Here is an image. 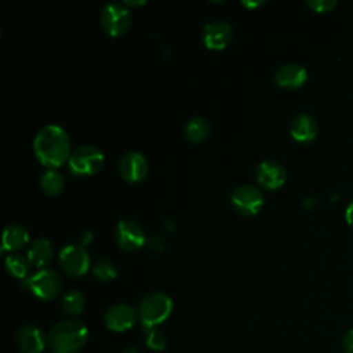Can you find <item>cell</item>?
<instances>
[{
  "label": "cell",
  "mask_w": 353,
  "mask_h": 353,
  "mask_svg": "<svg viewBox=\"0 0 353 353\" xmlns=\"http://www.w3.org/2000/svg\"><path fill=\"white\" fill-rule=\"evenodd\" d=\"M21 285L29 290L39 299L50 301L59 294L62 288V280L55 270L41 269L32 276L23 279Z\"/></svg>",
  "instance_id": "5b68a950"
},
{
  "label": "cell",
  "mask_w": 353,
  "mask_h": 353,
  "mask_svg": "<svg viewBox=\"0 0 353 353\" xmlns=\"http://www.w3.org/2000/svg\"><path fill=\"white\" fill-rule=\"evenodd\" d=\"M273 79L277 85L288 90H295L305 84L307 79V72L299 63H284L276 69Z\"/></svg>",
  "instance_id": "4fadbf2b"
},
{
  "label": "cell",
  "mask_w": 353,
  "mask_h": 353,
  "mask_svg": "<svg viewBox=\"0 0 353 353\" xmlns=\"http://www.w3.org/2000/svg\"><path fill=\"white\" fill-rule=\"evenodd\" d=\"M41 189L47 194H58L63 189V176L55 168H48L40 178Z\"/></svg>",
  "instance_id": "44dd1931"
},
{
  "label": "cell",
  "mask_w": 353,
  "mask_h": 353,
  "mask_svg": "<svg viewBox=\"0 0 353 353\" xmlns=\"http://www.w3.org/2000/svg\"><path fill=\"white\" fill-rule=\"evenodd\" d=\"M127 4H132V6H139V4H143L145 3V0H142V1H125Z\"/></svg>",
  "instance_id": "4dcf8cb0"
},
{
  "label": "cell",
  "mask_w": 353,
  "mask_h": 353,
  "mask_svg": "<svg viewBox=\"0 0 353 353\" xmlns=\"http://www.w3.org/2000/svg\"><path fill=\"white\" fill-rule=\"evenodd\" d=\"M123 353H141V352L137 350V349H134V347H127V349L123 350Z\"/></svg>",
  "instance_id": "f546056e"
},
{
  "label": "cell",
  "mask_w": 353,
  "mask_h": 353,
  "mask_svg": "<svg viewBox=\"0 0 353 353\" xmlns=\"http://www.w3.org/2000/svg\"><path fill=\"white\" fill-rule=\"evenodd\" d=\"M230 201L237 212L251 216L259 212L263 205L262 192L252 185H241L236 188L230 196Z\"/></svg>",
  "instance_id": "52a82bcc"
},
{
  "label": "cell",
  "mask_w": 353,
  "mask_h": 353,
  "mask_svg": "<svg viewBox=\"0 0 353 353\" xmlns=\"http://www.w3.org/2000/svg\"><path fill=\"white\" fill-rule=\"evenodd\" d=\"M88 338L87 327L77 320H61L48 332V343L55 353H76Z\"/></svg>",
  "instance_id": "7a4b0ae2"
},
{
  "label": "cell",
  "mask_w": 353,
  "mask_h": 353,
  "mask_svg": "<svg viewBox=\"0 0 353 353\" xmlns=\"http://www.w3.org/2000/svg\"><path fill=\"white\" fill-rule=\"evenodd\" d=\"M145 343L148 347L154 350H163L167 345L164 334L157 327H143Z\"/></svg>",
  "instance_id": "cb8c5ba5"
},
{
  "label": "cell",
  "mask_w": 353,
  "mask_h": 353,
  "mask_svg": "<svg viewBox=\"0 0 353 353\" xmlns=\"http://www.w3.org/2000/svg\"><path fill=\"white\" fill-rule=\"evenodd\" d=\"M29 241V233L22 225H10L3 230L1 251H15Z\"/></svg>",
  "instance_id": "e0dca14e"
},
{
  "label": "cell",
  "mask_w": 353,
  "mask_h": 353,
  "mask_svg": "<svg viewBox=\"0 0 353 353\" xmlns=\"http://www.w3.org/2000/svg\"><path fill=\"white\" fill-rule=\"evenodd\" d=\"M336 0H309L307 6L316 12H328L336 7Z\"/></svg>",
  "instance_id": "d4e9b609"
},
{
  "label": "cell",
  "mask_w": 353,
  "mask_h": 353,
  "mask_svg": "<svg viewBox=\"0 0 353 353\" xmlns=\"http://www.w3.org/2000/svg\"><path fill=\"white\" fill-rule=\"evenodd\" d=\"M345 219L347 222V225L353 229V201L349 203V205L346 207V211H345Z\"/></svg>",
  "instance_id": "4316f807"
},
{
  "label": "cell",
  "mask_w": 353,
  "mask_h": 353,
  "mask_svg": "<svg viewBox=\"0 0 353 353\" xmlns=\"http://www.w3.org/2000/svg\"><path fill=\"white\" fill-rule=\"evenodd\" d=\"M317 123L316 120L307 114V113H299L296 114L290 127L291 137L301 143H309L312 142L317 135Z\"/></svg>",
  "instance_id": "2e32d148"
},
{
  "label": "cell",
  "mask_w": 353,
  "mask_h": 353,
  "mask_svg": "<svg viewBox=\"0 0 353 353\" xmlns=\"http://www.w3.org/2000/svg\"><path fill=\"white\" fill-rule=\"evenodd\" d=\"M342 349L345 353H353V328L343 335Z\"/></svg>",
  "instance_id": "484cf974"
},
{
  "label": "cell",
  "mask_w": 353,
  "mask_h": 353,
  "mask_svg": "<svg viewBox=\"0 0 353 353\" xmlns=\"http://www.w3.org/2000/svg\"><path fill=\"white\" fill-rule=\"evenodd\" d=\"M59 263L63 272H66L70 276L80 277L85 274V272L90 268V256L84 247L69 244L61 250Z\"/></svg>",
  "instance_id": "9c48e42d"
},
{
  "label": "cell",
  "mask_w": 353,
  "mask_h": 353,
  "mask_svg": "<svg viewBox=\"0 0 353 353\" xmlns=\"http://www.w3.org/2000/svg\"><path fill=\"white\" fill-rule=\"evenodd\" d=\"M148 160L146 157L137 150L127 152L119 164V171L121 176L128 182H139L148 174Z\"/></svg>",
  "instance_id": "8fae6325"
},
{
  "label": "cell",
  "mask_w": 353,
  "mask_h": 353,
  "mask_svg": "<svg viewBox=\"0 0 353 353\" xmlns=\"http://www.w3.org/2000/svg\"><path fill=\"white\" fill-rule=\"evenodd\" d=\"M138 313L128 303H116L108 307L103 316L106 328L114 332H123L130 330L137 321Z\"/></svg>",
  "instance_id": "30bf717a"
},
{
  "label": "cell",
  "mask_w": 353,
  "mask_h": 353,
  "mask_svg": "<svg viewBox=\"0 0 353 353\" xmlns=\"http://www.w3.org/2000/svg\"><path fill=\"white\" fill-rule=\"evenodd\" d=\"M30 261L28 256L22 254H12L8 255L6 259V269L7 272L18 279H26L29 270H30Z\"/></svg>",
  "instance_id": "ffe728a7"
},
{
  "label": "cell",
  "mask_w": 353,
  "mask_h": 353,
  "mask_svg": "<svg viewBox=\"0 0 353 353\" xmlns=\"http://www.w3.org/2000/svg\"><path fill=\"white\" fill-rule=\"evenodd\" d=\"M255 176L261 186L266 189H277L285 182L287 174L284 167L279 161L268 159L258 164L255 170Z\"/></svg>",
  "instance_id": "7c38bea8"
},
{
  "label": "cell",
  "mask_w": 353,
  "mask_h": 353,
  "mask_svg": "<svg viewBox=\"0 0 353 353\" xmlns=\"http://www.w3.org/2000/svg\"><path fill=\"white\" fill-rule=\"evenodd\" d=\"M103 164V153L91 143L77 146L68 159L69 171L73 175H91Z\"/></svg>",
  "instance_id": "277c9868"
},
{
  "label": "cell",
  "mask_w": 353,
  "mask_h": 353,
  "mask_svg": "<svg viewBox=\"0 0 353 353\" xmlns=\"http://www.w3.org/2000/svg\"><path fill=\"white\" fill-rule=\"evenodd\" d=\"M114 240L120 248L125 251H135L145 244L146 236L138 222L121 219L114 228Z\"/></svg>",
  "instance_id": "ba28073f"
},
{
  "label": "cell",
  "mask_w": 353,
  "mask_h": 353,
  "mask_svg": "<svg viewBox=\"0 0 353 353\" xmlns=\"http://www.w3.org/2000/svg\"><path fill=\"white\" fill-rule=\"evenodd\" d=\"M17 342L23 353H41L46 347V335L36 325H25L18 331Z\"/></svg>",
  "instance_id": "9a60e30c"
},
{
  "label": "cell",
  "mask_w": 353,
  "mask_h": 353,
  "mask_svg": "<svg viewBox=\"0 0 353 353\" xmlns=\"http://www.w3.org/2000/svg\"><path fill=\"white\" fill-rule=\"evenodd\" d=\"M131 21L130 10L124 3L119 1L105 4L99 15V23L109 36L124 34L130 29Z\"/></svg>",
  "instance_id": "8992f818"
},
{
  "label": "cell",
  "mask_w": 353,
  "mask_h": 353,
  "mask_svg": "<svg viewBox=\"0 0 353 353\" xmlns=\"http://www.w3.org/2000/svg\"><path fill=\"white\" fill-rule=\"evenodd\" d=\"M263 1H261V0H258V1H247V0H244V1H241V4H244V6H247V7H258V6H261Z\"/></svg>",
  "instance_id": "f1b7e54d"
},
{
  "label": "cell",
  "mask_w": 353,
  "mask_h": 353,
  "mask_svg": "<svg viewBox=\"0 0 353 353\" xmlns=\"http://www.w3.org/2000/svg\"><path fill=\"white\" fill-rule=\"evenodd\" d=\"M52 252L54 251H52V245H51L50 240L44 239V237H39L30 244L29 251H28V258L32 265L41 268L51 261Z\"/></svg>",
  "instance_id": "ac0fdd59"
},
{
  "label": "cell",
  "mask_w": 353,
  "mask_h": 353,
  "mask_svg": "<svg viewBox=\"0 0 353 353\" xmlns=\"http://www.w3.org/2000/svg\"><path fill=\"white\" fill-rule=\"evenodd\" d=\"M211 131V125L205 117L193 116L183 125V134L190 142H201Z\"/></svg>",
  "instance_id": "d6986e66"
},
{
  "label": "cell",
  "mask_w": 353,
  "mask_h": 353,
  "mask_svg": "<svg viewBox=\"0 0 353 353\" xmlns=\"http://www.w3.org/2000/svg\"><path fill=\"white\" fill-rule=\"evenodd\" d=\"M232 39V26L226 21L208 22L203 29L204 44L211 50H222Z\"/></svg>",
  "instance_id": "5bb4252c"
},
{
  "label": "cell",
  "mask_w": 353,
  "mask_h": 353,
  "mask_svg": "<svg viewBox=\"0 0 353 353\" xmlns=\"http://www.w3.org/2000/svg\"><path fill=\"white\" fill-rule=\"evenodd\" d=\"M83 234H84V239L81 240V244H80L81 247H83V245H85V244H88V243H90V240H91V232L85 230Z\"/></svg>",
  "instance_id": "83f0119b"
},
{
  "label": "cell",
  "mask_w": 353,
  "mask_h": 353,
  "mask_svg": "<svg viewBox=\"0 0 353 353\" xmlns=\"http://www.w3.org/2000/svg\"><path fill=\"white\" fill-rule=\"evenodd\" d=\"M84 305H85L84 295L77 290H72L68 294H65L61 302L63 312H66L70 316L80 314L84 310Z\"/></svg>",
  "instance_id": "7402d4cb"
},
{
  "label": "cell",
  "mask_w": 353,
  "mask_h": 353,
  "mask_svg": "<svg viewBox=\"0 0 353 353\" xmlns=\"http://www.w3.org/2000/svg\"><path fill=\"white\" fill-rule=\"evenodd\" d=\"M33 149L39 161L47 167H58L70 156V141L68 132L57 124L41 127L34 139Z\"/></svg>",
  "instance_id": "6da1fadb"
},
{
  "label": "cell",
  "mask_w": 353,
  "mask_h": 353,
  "mask_svg": "<svg viewBox=\"0 0 353 353\" xmlns=\"http://www.w3.org/2000/svg\"><path fill=\"white\" fill-rule=\"evenodd\" d=\"M172 310V301L164 292H152L143 296L138 305V319L143 327H156L163 323Z\"/></svg>",
  "instance_id": "3957f363"
},
{
  "label": "cell",
  "mask_w": 353,
  "mask_h": 353,
  "mask_svg": "<svg viewBox=\"0 0 353 353\" xmlns=\"http://www.w3.org/2000/svg\"><path fill=\"white\" fill-rule=\"evenodd\" d=\"M92 273L97 279L102 280V281H109V280H113L117 274V270H116V266L114 263L108 259V258H101L98 259L95 263H94V268H92Z\"/></svg>",
  "instance_id": "603a6c76"
}]
</instances>
